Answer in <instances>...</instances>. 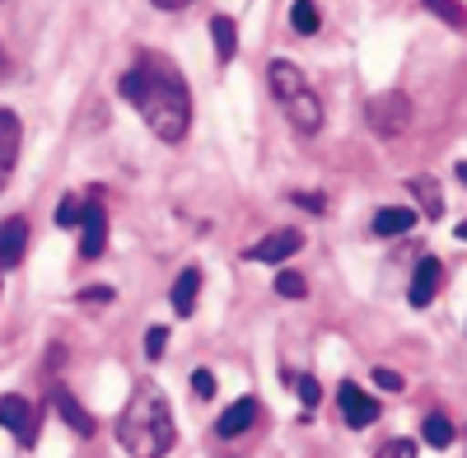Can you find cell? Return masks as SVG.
<instances>
[{"label": "cell", "instance_id": "obj_8", "mask_svg": "<svg viewBox=\"0 0 467 458\" xmlns=\"http://www.w3.org/2000/svg\"><path fill=\"white\" fill-rule=\"evenodd\" d=\"M440 286H444V262L440 257H420L416 262V276H411V290H407V299L416 304V309H425L435 295H440Z\"/></svg>", "mask_w": 467, "mask_h": 458}, {"label": "cell", "instance_id": "obj_30", "mask_svg": "<svg viewBox=\"0 0 467 458\" xmlns=\"http://www.w3.org/2000/svg\"><path fill=\"white\" fill-rule=\"evenodd\" d=\"M160 10H182V5H192V0H154Z\"/></svg>", "mask_w": 467, "mask_h": 458}, {"label": "cell", "instance_id": "obj_9", "mask_svg": "<svg viewBox=\"0 0 467 458\" xmlns=\"http://www.w3.org/2000/svg\"><path fill=\"white\" fill-rule=\"evenodd\" d=\"M299 248H304L299 229H276V234H266L262 244H253L248 257H253V262H285V257H295Z\"/></svg>", "mask_w": 467, "mask_h": 458}, {"label": "cell", "instance_id": "obj_4", "mask_svg": "<svg viewBox=\"0 0 467 458\" xmlns=\"http://www.w3.org/2000/svg\"><path fill=\"white\" fill-rule=\"evenodd\" d=\"M407 122H411V103H407V94H379V99H369V127L379 131V136H398V131H407Z\"/></svg>", "mask_w": 467, "mask_h": 458}, {"label": "cell", "instance_id": "obj_14", "mask_svg": "<svg viewBox=\"0 0 467 458\" xmlns=\"http://www.w3.org/2000/svg\"><path fill=\"white\" fill-rule=\"evenodd\" d=\"M253 422H257V402H253V398H239V402H234L220 422H215V431H220L224 440H234V435H244Z\"/></svg>", "mask_w": 467, "mask_h": 458}, {"label": "cell", "instance_id": "obj_32", "mask_svg": "<svg viewBox=\"0 0 467 458\" xmlns=\"http://www.w3.org/2000/svg\"><path fill=\"white\" fill-rule=\"evenodd\" d=\"M458 239H462V244H467V220H462V224H458Z\"/></svg>", "mask_w": 467, "mask_h": 458}, {"label": "cell", "instance_id": "obj_27", "mask_svg": "<svg viewBox=\"0 0 467 458\" xmlns=\"http://www.w3.org/2000/svg\"><path fill=\"white\" fill-rule=\"evenodd\" d=\"M379 458H416V449H411L407 440H393V444H383V449H379Z\"/></svg>", "mask_w": 467, "mask_h": 458}, {"label": "cell", "instance_id": "obj_33", "mask_svg": "<svg viewBox=\"0 0 467 458\" xmlns=\"http://www.w3.org/2000/svg\"><path fill=\"white\" fill-rule=\"evenodd\" d=\"M0 70H5V57H0Z\"/></svg>", "mask_w": 467, "mask_h": 458}, {"label": "cell", "instance_id": "obj_28", "mask_svg": "<svg viewBox=\"0 0 467 458\" xmlns=\"http://www.w3.org/2000/svg\"><path fill=\"white\" fill-rule=\"evenodd\" d=\"M108 299H112L108 286H89V290H80V304H108Z\"/></svg>", "mask_w": 467, "mask_h": 458}, {"label": "cell", "instance_id": "obj_22", "mask_svg": "<svg viewBox=\"0 0 467 458\" xmlns=\"http://www.w3.org/2000/svg\"><path fill=\"white\" fill-rule=\"evenodd\" d=\"M276 295H285V299H304V295H308V281H304L299 272H281V276H276Z\"/></svg>", "mask_w": 467, "mask_h": 458}, {"label": "cell", "instance_id": "obj_6", "mask_svg": "<svg viewBox=\"0 0 467 458\" xmlns=\"http://www.w3.org/2000/svg\"><path fill=\"white\" fill-rule=\"evenodd\" d=\"M19 145H24V122H19V112L0 108V193H5V187H10V178H15V164H19Z\"/></svg>", "mask_w": 467, "mask_h": 458}, {"label": "cell", "instance_id": "obj_21", "mask_svg": "<svg viewBox=\"0 0 467 458\" xmlns=\"http://www.w3.org/2000/svg\"><path fill=\"white\" fill-rule=\"evenodd\" d=\"M80 220H85V202H80V197H66V202L57 206V224H61V229H75Z\"/></svg>", "mask_w": 467, "mask_h": 458}, {"label": "cell", "instance_id": "obj_12", "mask_svg": "<svg viewBox=\"0 0 467 458\" xmlns=\"http://www.w3.org/2000/svg\"><path fill=\"white\" fill-rule=\"evenodd\" d=\"M24 253H28V220L10 215L5 224H0V266H15Z\"/></svg>", "mask_w": 467, "mask_h": 458}, {"label": "cell", "instance_id": "obj_13", "mask_svg": "<svg viewBox=\"0 0 467 458\" xmlns=\"http://www.w3.org/2000/svg\"><path fill=\"white\" fill-rule=\"evenodd\" d=\"M197 295H202V272H197V266H187V272H178V281H173V314L178 318H192Z\"/></svg>", "mask_w": 467, "mask_h": 458}, {"label": "cell", "instance_id": "obj_5", "mask_svg": "<svg viewBox=\"0 0 467 458\" xmlns=\"http://www.w3.org/2000/svg\"><path fill=\"white\" fill-rule=\"evenodd\" d=\"M0 426H5L24 449L37 444V411H33V402L19 398V393H5V398H0Z\"/></svg>", "mask_w": 467, "mask_h": 458}, {"label": "cell", "instance_id": "obj_3", "mask_svg": "<svg viewBox=\"0 0 467 458\" xmlns=\"http://www.w3.org/2000/svg\"><path fill=\"white\" fill-rule=\"evenodd\" d=\"M266 80H271V94L281 99L285 118L295 122V131L314 136V131L323 127V103H318L314 89H308L304 70H299L295 61H271V66H266Z\"/></svg>", "mask_w": 467, "mask_h": 458}, {"label": "cell", "instance_id": "obj_7", "mask_svg": "<svg viewBox=\"0 0 467 458\" xmlns=\"http://www.w3.org/2000/svg\"><path fill=\"white\" fill-rule=\"evenodd\" d=\"M108 248V211L99 202H85V220H80V257H103Z\"/></svg>", "mask_w": 467, "mask_h": 458}, {"label": "cell", "instance_id": "obj_10", "mask_svg": "<svg viewBox=\"0 0 467 458\" xmlns=\"http://www.w3.org/2000/svg\"><path fill=\"white\" fill-rule=\"evenodd\" d=\"M341 416H346V426H374L379 422V402L365 393V389H356V384H341Z\"/></svg>", "mask_w": 467, "mask_h": 458}, {"label": "cell", "instance_id": "obj_23", "mask_svg": "<svg viewBox=\"0 0 467 458\" xmlns=\"http://www.w3.org/2000/svg\"><path fill=\"white\" fill-rule=\"evenodd\" d=\"M164 347H169V332H164V328H150V332H145V356H150V360H160Z\"/></svg>", "mask_w": 467, "mask_h": 458}, {"label": "cell", "instance_id": "obj_16", "mask_svg": "<svg viewBox=\"0 0 467 458\" xmlns=\"http://www.w3.org/2000/svg\"><path fill=\"white\" fill-rule=\"evenodd\" d=\"M211 33H215V57H220V66H229L234 52H239V28H234L229 15H215V19H211Z\"/></svg>", "mask_w": 467, "mask_h": 458}, {"label": "cell", "instance_id": "obj_18", "mask_svg": "<svg viewBox=\"0 0 467 458\" xmlns=\"http://www.w3.org/2000/svg\"><path fill=\"white\" fill-rule=\"evenodd\" d=\"M420 435H425V444H435V449H449L453 444V422H449V416H425V422H420Z\"/></svg>", "mask_w": 467, "mask_h": 458}, {"label": "cell", "instance_id": "obj_31", "mask_svg": "<svg viewBox=\"0 0 467 458\" xmlns=\"http://www.w3.org/2000/svg\"><path fill=\"white\" fill-rule=\"evenodd\" d=\"M458 182H462V187H467V160H462V164H458Z\"/></svg>", "mask_w": 467, "mask_h": 458}, {"label": "cell", "instance_id": "obj_11", "mask_svg": "<svg viewBox=\"0 0 467 458\" xmlns=\"http://www.w3.org/2000/svg\"><path fill=\"white\" fill-rule=\"evenodd\" d=\"M52 407L61 411V422H66V426H70L75 435H94V431H99V426H94V416L85 411V402L75 398L70 389H61V384L52 389Z\"/></svg>", "mask_w": 467, "mask_h": 458}, {"label": "cell", "instance_id": "obj_15", "mask_svg": "<svg viewBox=\"0 0 467 458\" xmlns=\"http://www.w3.org/2000/svg\"><path fill=\"white\" fill-rule=\"evenodd\" d=\"M411 224H416V211L411 206H383L374 215V234L379 239H393V234H407Z\"/></svg>", "mask_w": 467, "mask_h": 458}, {"label": "cell", "instance_id": "obj_26", "mask_svg": "<svg viewBox=\"0 0 467 458\" xmlns=\"http://www.w3.org/2000/svg\"><path fill=\"white\" fill-rule=\"evenodd\" d=\"M374 384L388 389V393H398V389H402V374H398V370H374Z\"/></svg>", "mask_w": 467, "mask_h": 458}, {"label": "cell", "instance_id": "obj_19", "mask_svg": "<svg viewBox=\"0 0 467 458\" xmlns=\"http://www.w3.org/2000/svg\"><path fill=\"white\" fill-rule=\"evenodd\" d=\"M290 24H295V33H318V24H323V10L314 5V0H295L290 5Z\"/></svg>", "mask_w": 467, "mask_h": 458}, {"label": "cell", "instance_id": "obj_2", "mask_svg": "<svg viewBox=\"0 0 467 458\" xmlns=\"http://www.w3.org/2000/svg\"><path fill=\"white\" fill-rule=\"evenodd\" d=\"M117 444L131 458H164L178 444L173 411H169V398L160 384L145 379V384L131 389V402L122 407V422H117Z\"/></svg>", "mask_w": 467, "mask_h": 458}, {"label": "cell", "instance_id": "obj_29", "mask_svg": "<svg viewBox=\"0 0 467 458\" xmlns=\"http://www.w3.org/2000/svg\"><path fill=\"white\" fill-rule=\"evenodd\" d=\"M295 202H299L304 211H323V206H327V202H323V197H314V193H299Z\"/></svg>", "mask_w": 467, "mask_h": 458}, {"label": "cell", "instance_id": "obj_24", "mask_svg": "<svg viewBox=\"0 0 467 458\" xmlns=\"http://www.w3.org/2000/svg\"><path fill=\"white\" fill-rule=\"evenodd\" d=\"M295 384H299V402H304V407H314V402L323 398V389H318V379H308V374H299Z\"/></svg>", "mask_w": 467, "mask_h": 458}, {"label": "cell", "instance_id": "obj_17", "mask_svg": "<svg viewBox=\"0 0 467 458\" xmlns=\"http://www.w3.org/2000/svg\"><path fill=\"white\" fill-rule=\"evenodd\" d=\"M411 193L420 197V206H425V215H431V220L444 215V197H440V182L435 178H411Z\"/></svg>", "mask_w": 467, "mask_h": 458}, {"label": "cell", "instance_id": "obj_1", "mask_svg": "<svg viewBox=\"0 0 467 458\" xmlns=\"http://www.w3.org/2000/svg\"><path fill=\"white\" fill-rule=\"evenodd\" d=\"M122 99L145 118V127L160 136V141H182L192 127V99L178 66H169L160 52H140L136 66L117 80Z\"/></svg>", "mask_w": 467, "mask_h": 458}, {"label": "cell", "instance_id": "obj_20", "mask_svg": "<svg viewBox=\"0 0 467 458\" xmlns=\"http://www.w3.org/2000/svg\"><path fill=\"white\" fill-rule=\"evenodd\" d=\"M425 5H431L449 28H467V15H462V5H453V0H425Z\"/></svg>", "mask_w": 467, "mask_h": 458}, {"label": "cell", "instance_id": "obj_25", "mask_svg": "<svg viewBox=\"0 0 467 458\" xmlns=\"http://www.w3.org/2000/svg\"><path fill=\"white\" fill-rule=\"evenodd\" d=\"M192 389H197V398H215V374L197 370V374H192Z\"/></svg>", "mask_w": 467, "mask_h": 458}]
</instances>
